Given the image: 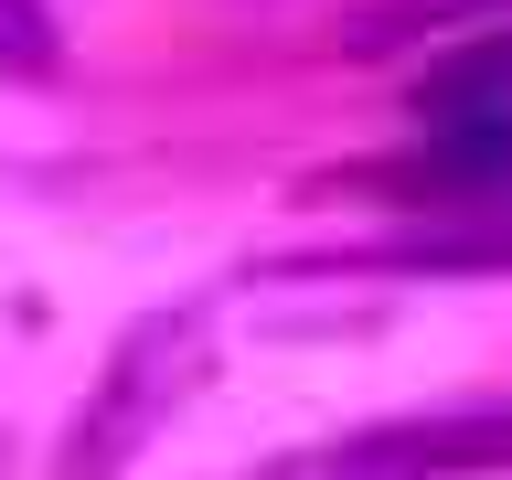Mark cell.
<instances>
[{
	"mask_svg": "<svg viewBox=\"0 0 512 480\" xmlns=\"http://www.w3.org/2000/svg\"><path fill=\"white\" fill-rule=\"evenodd\" d=\"M192 384H203V310H150L107 352V384H96V406L75 416V438H64V480H118L128 448L150 438Z\"/></svg>",
	"mask_w": 512,
	"mask_h": 480,
	"instance_id": "1",
	"label": "cell"
},
{
	"mask_svg": "<svg viewBox=\"0 0 512 480\" xmlns=\"http://www.w3.org/2000/svg\"><path fill=\"white\" fill-rule=\"evenodd\" d=\"M459 214H480V224H416V235L384 246V267H427V278H448V267H512V203H459Z\"/></svg>",
	"mask_w": 512,
	"mask_h": 480,
	"instance_id": "4",
	"label": "cell"
},
{
	"mask_svg": "<svg viewBox=\"0 0 512 480\" xmlns=\"http://www.w3.org/2000/svg\"><path fill=\"white\" fill-rule=\"evenodd\" d=\"M406 182H438V192H459V203H512V107L427 128V150L406 160Z\"/></svg>",
	"mask_w": 512,
	"mask_h": 480,
	"instance_id": "2",
	"label": "cell"
},
{
	"mask_svg": "<svg viewBox=\"0 0 512 480\" xmlns=\"http://www.w3.org/2000/svg\"><path fill=\"white\" fill-rule=\"evenodd\" d=\"M0 64H11V75H43V64H54V22H43L32 0H0Z\"/></svg>",
	"mask_w": 512,
	"mask_h": 480,
	"instance_id": "5",
	"label": "cell"
},
{
	"mask_svg": "<svg viewBox=\"0 0 512 480\" xmlns=\"http://www.w3.org/2000/svg\"><path fill=\"white\" fill-rule=\"evenodd\" d=\"M491 107H512V32L459 43V54H438L427 75H416V118H427V128H448V118H491Z\"/></svg>",
	"mask_w": 512,
	"mask_h": 480,
	"instance_id": "3",
	"label": "cell"
}]
</instances>
